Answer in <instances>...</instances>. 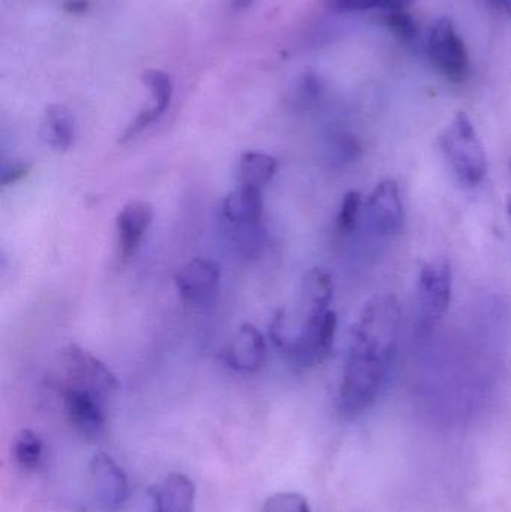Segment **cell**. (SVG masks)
<instances>
[{
	"label": "cell",
	"instance_id": "obj_12",
	"mask_svg": "<svg viewBox=\"0 0 511 512\" xmlns=\"http://www.w3.org/2000/svg\"><path fill=\"white\" fill-rule=\"evenodd\" d=\"M267 343L264 334L254 324L240 325L224 352V361L237 373L258 372L266 363Z\"/></svg>",
	"mask_w": 511,
	"mask_h": 512
},
{
	"label": "cell",
	"instance_id": "obj_25",
	"mask_svg": "<svg viewBox=\"0 0 511 512\" xmlns=\"http://www.w3.org/2000/svg\"><path fill=\"white\" fill-rule=\"evenodd\" d=\"M30 170H32V164L29 162H8L3 164L2 173H0V183L3 188L15 185V183L21 182L24 177L29 176Z\"/></svg>",
	"mask_w": 511,
	"mask_h": 512
},
{
	"label": "cell",
	"instance_id": "obj_30",
	"mask_svg": "<svg viewBox=\"0 0 511 512\" xmlns=\"http://www.w3.org/2000/svg\"><path fill=\"white\" fill-rule=\"evenodd\" d=\"M510 168H511V159H510Z\"/></svg>",
	"mask_w": 511,
	"mask_h": 512
},
{
	"label": "cell",
	"instance_id": "obj_15",
	"mask_svg": "<svg viewBox=\"0 0 511 512\" xmlns=\"http://www.w3.org/2000/svg\"><path fill=\"white\" fill-rule=\"evenodd\" d=\"M155 512H195L194 481L183 474H170L161 483L150 487Z\"/></svg>",
	"mask_w": 511,
	"mask_h": 512
},
{
	"label": "cell",
	"instance_id": "obj_23",
	"mask_svg": "<svg viewBox=\"0 0 511 512\" xmlns=\"http://www.w3.org/2000/svg\"><path fill=\"white\" fill-rule=\"evenodd\" d=\"M360 146L350 135H338L330 144V161L338 165L348 164L359 156Z\"/></svg>",
	"mask_w": 511,
	"mask_h": 512
},
{
	"label": "cell",
	"instance_id": "obj_2",
	"mask_svg": "<svg viewBox=\"0 0 511 512\" xmlns=\"http://www.w3.org/2000/svg\"><path fill=\"white\" fill-rule=\"evenodd\" d=\"M440 146L462 185L476 188L488 174V156L465 111L455 114L440 137Z\"/></svg>",
	"mask_w": 511,
	"mask_h": 512
},
{
	"label": "cell",
	"instance_id": "obj_19",
	"mask_svg": "<svg viewBox=\"0 0 511 512\" xmlns=\"http://www.w3.org/2000/svg\"><path fill=\"white\" fill-rule=\"evenodd\" d=\"M12 453H14L15 462L23 471L33 472L41 466L44 444L35 432L24 429L15 436Z\"/></svg>",
	"mask_w": 511,
	"mask_h": 512
},
{
	"label": "cell",
	"instance_id": "obj_29",
	"mask_svg": "<svg viewBox=\"0 0 511 512\" xmlns=\"http://www.w3.org/2000/svg\"><path fill=\"white\" fill-rule=\"evenodd\" d=\"M507 213H509V218L511 221V198H509V201H507Z\"/></svg>",
	"mask_w": 511,
	"mask_h": 512
},
{
	"label": "cell",
	"instance_id": "obj_28",
	"mask_svg": "<svg viewBox=\"0 0 511 512\" xmlns=\"http://www.w3.org/2000/svg\"><path fill=\"white\" fill-rule=\"evenodd\" d=\"M254 0H233V6L237 9V11H242V9L248 8Z\"/></svg>",
	"mask_w": 511,
	"mask_h": 512
},
{
	"label": "cell",
	"instance_id": "obj_18",
	"mask_svg": "<svg viewBox=\"0 0 511 512\" xmlns=\"http://www.w3.org/2000/svg\"><path fill=\"white\" fill-rule=\"evenodd\" d=\"M333 279L329 271L314 267L306 273L302 285V301L305 315L330 309L333 300Z\"/></svg>",
	"mask_w": 511,
	"mask_h": 512
},
{
	"label": "cell",
	"instance_id": "obj_4",
	"mask_svg": "<svg viewBox=\"0 0 511 512\" xmlns=\"http://www.w3.org/2000/svg\"><path fill=\"white\" fill-rule=\"evenodd\" d=\"M264 204L261 189L242 188L228 194L219 207L222 227L243 249L257 248L261 242Z\"/></svg>",
	"mask_w": 511,
	"mask_h": 512
},
{
	"label": "cell",
	"instance_id": "obj_14",
	"mask_svg": "<svg viewBox=\"0 0 511 512\" xmlns=\"http://www.w3.org/2000/svg\"><path fill=\"white\" fill-rule=\"evenodd\" d=\"M153 222V207L147 201H129L116 218L119 255L129 258L137 252Z\"/></svg>",
	"mask_w": 511,
	"mask_h": 512
},
{
	"label": "cell",
	"instance_id": "obj_21",
	"mask_svg": "<svg viewBox=\"0 0 511 512\" xmlns=\"http://www.w3.org/2000/svg\"><path fill=\"white\" fill-rule=\"evenodd\" d=\"M362 212V195L357 191H350L342 198L341 209L336 218V228L339 233L348 234L356 228Z\"/></svg>",
	"mask_w": 511,
	"mask_h": 512
},
{
	"label": "cell",
	"instance_id": "obj_6",
	"mask_svg": "<svg viewBox=\"0 0 511 512\" xmlns=\"http://www.w3.org/2000/svg\"><path fill=\"white\" fill-rule=\"evenodd\" d=\"M429 59L441 75L453 83H464L470 77L471 65L464 39L449 18H440L428 36Z\"/></svg>",
	"mask_w": 511,
	"mask_h": 512
},
{
	"label": "cell",
	"instance_id": "obj_8",
	"mask_svg": "<svg viewBox=\"0 0 511 512\" xmlns=\"http://www.w3.org/2000/svg\"><path fill=\"white\" fill-rule=\"evenodd\" d=\"M89 489L93 502L104 512L119 511L129 498L128 477L107 453H96L90 460Z\"/></svg>",
	"mask_w": 511,
	"mask_h": 512
},
{
	"label": "cell",
	"instance_id": "obj_7",
	"mask_svg": "<svg viewBox=\"0 0 511 512\" xmlns=\"http://www.w3.org/2000/svg\"><path fill=\"white\" fill-rule=\"evenodd\" d=\"M63 366L68 375V385L83 388L107 400L119 391L116 375L99 360L77 343H69L62 351Z\"/></svg>",
	"mask_w": 511,
	"mask_h": 512
},
{
	"label": "cell",
	"instance_id": "obj_11",
	"mask_svg": "<svg viewBox=\"0 0 511 512\" xmlns=\"http://www.w3.org/2000/svg\"><path fill=\"white\" fill-rule=\"evenodd\" d=\"M366 215L372 230L381 237H395L404 228V203L398 183L381 180L369 195Z\"/></svg>",
	"mask_w": 511,
	"mask_h": 512
},
{
	"label": "cell",
	"instance_id": "obj_17",
	"mask_svg": "<svg viewBox=\"0 0 511 512\" xmlns=\"http://www.w3.org/2000/svg\"><path fill=\"white\" fill-rule=\"evenodd\" d=\"M278 171V161L263 152H246L240 156L237 179L242 188L261 189Z\"/></svg>",
	"mask_w": 511,
	"mask_h": 512
},
{
	"label": "cell",
	"instance_id": "obj_1",
	"mask_svg": "<svg viewBox=\"0 0 511 512\" xmlns=\"http://www.w3.org/2000/svg\"><path fill=\"white\" fill-rule=\"evenodd\" d=\"M401 307L393 295L365 304L351 334L338 391V411L347 420L365 414L380 396L396 357Z\"/></svg>",
	"mask_w": 511,
	"mask_h": 512
},
{
	"label": "cell",
	"instance_id": "obj_5",
	"mask_svg": "<svg viewBox=\"0 0 511 512\" xmlns=\"http://www.w3.org/2000/svg\"><path fill=\"white\" fill-rule=\"evenodd\" d=\"M338 316L332 309L305 315L299 334L285 343L282 354L296 366L308 369L323 363L335 343Z\"/></svg>",
	"mask_w": 511,
	"mask_h": 512
},
{
	"label": "cell",
	"instance_id": "obj_24",
	"mask_svg": "<svg viewBox=\"0 0 511 512\" xmlns=\"http://www.w3.org/2000/svg\"><path fill=\"white\" fill-rule=\"evenodd\" d=\"M386 23L393 30L398 38L404 42H413L417 39V27L413 18L407 14V11L389 12L386 15Z\"/></svg>",
	"mask_w": 511,
	"mask_h": 512
},
{
	"label": "cell",
	"instance_id": "obj_3",
	"mask_svg": "<svg viewBox=\"0 0 511 512\" xmlns=\"http://www.w3.org/2000/svg\"><path fill=\"white\" fill-rule=\"evenodd\" d=\"M452 265L446 258L426 262L417 282V331L429 336L444 318L452 301Z\"/></svg>",
	"mask_w": 511,
	"mask_h": 512
},
{
	"label": "cell",
	"instance_id": "obj_9",
	"mask_svg": "<svg viewBox=\"0 0 511 512\" xmlns=\"http://www.w3.org/2000/svg\"><path fill=\"white\" fill-rule=\"evenodd\" d=\"M221 279L222 270L218 262L209 258H194L177 271L174 283L183 303L203 306L216 297Z\"/></svg>",
	"mask_w": 511,
	"mask_h": 512
},
{
	"label": "cell",
	"instance_id": "obj_16",
	"mask_svg": "<svg viewBox=\"0 0 511 512\" xmlns=\"http://www.w3.org/2000/svg\"><path fill=\"white\" fill-rule=\"evenodd\" d=\"M42 135L48 146L57 152L71 149L75 141V120L71 111L63 105H50L45 110Z\"/></svg>",
	"mask_w": 511,
	"mask_h": 512
},
{
	"label": "cell",
	"instance_id": "obj_26",
	"mask_svg": "<svg viewBox=\"0 0 511 512\" xmlns=\"http://www.w3.org/2000/svg\"><path fill=\"white\" fill-rule=\"evenodd\" d=\"M65 9L71 14H83L87 9V2L84 0H69L65 3Z\"/></svg>",
	"mask_w": 511,
	"mask_h": 512
},
{
	"label": "cell",
	"instance_id": "obj_10",
	"mask_svg": "<svg viewBox=\"0 0 511 512\" xmlns=\"http://www.w3.org/2000/svg\"><path fill=\"white\" fill-rule=\"evenodd\" d=\"M66 417L78 435L87 441H99L107 430L105 400L83 388L66 385L63 391Z\"/></svg>",
	"mask_w": 511,
	"mask_h": 512
},
{
	"label": "cell",
	"instance_id": "obj_22",
	"mask_svg": "<svg viewBox=\"0 0 511 512\" xmlns=\"http://www.w3.org/2000/svg\"><path fill=\"white\" fill-rule=\"evenodd\" d=\"M263 512H312L308 499L300 493H275L264 502Z\"/></svg>",
	"mask_w": 511,
	"mask_h": 512
},
{
	"label": "cell",
	"instance_id": "obj_13",
	"mask_svg": "<svg viewBox=\"0 0 511 512\" xmlns=\"http://www.w3.org/2000/svg\"><path fill=\"white\" fill-rule=\"evenodd\" d=\"M141 78L152 93V105L147 110L141 111L134 122L125 129L119 140L122 144L134 140L153 123L159 122L165 111L170 108L171 99H173V81L165 72L150 69L144 72Z\"/></svg>",
	"mask_w": 511,
	"mask_h": 512
},
{
	"label": "cell",
	"instance_id": "obj_27",
	"mask_svg": "<svg viewBox=\"0 0 511 512\" xmlns=\"http://www.w3.org/2000/svg\"><path fill=\"white\" fill-rule=\"evenodd\" d=\"M491 2L495 8L500 9L501 12L511 17V0H491Z\"/></svg>",
	"mask_w": 511,
	"mask_h": 512
},
{
	"label": "cell",
	"instance_id": "obj_20",
	"mask_svg": "<svg viewBox=\"0 0 511 512\" xmlns=\"http://www.w3.org/2000/svg\"><path fill=\"white\" fill-rule=\"evenodd\" d=\"M330 8L339 12L407 11L417 0H326Z\"/></svg>",
	"mask_w": 511,
	"mask_h": 512
}]
</instances>
